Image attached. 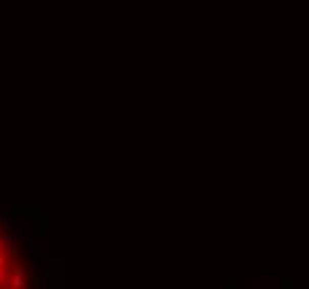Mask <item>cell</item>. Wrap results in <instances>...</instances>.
<instances>
[{"instance_id": "cell-1", "label": "cell", "mask_w": 309, "mask_h": 289, "mask_svg": "<svg viewBox=\"0 0 309 289\" xmlns=\"http://www.w3.org/2000/svg\"><path fill=\"white\" fill-rule=\"evenodd\" d=\"M0 289H29V272L16 241L0 225Z\"/></svg>"}]
</instances>
